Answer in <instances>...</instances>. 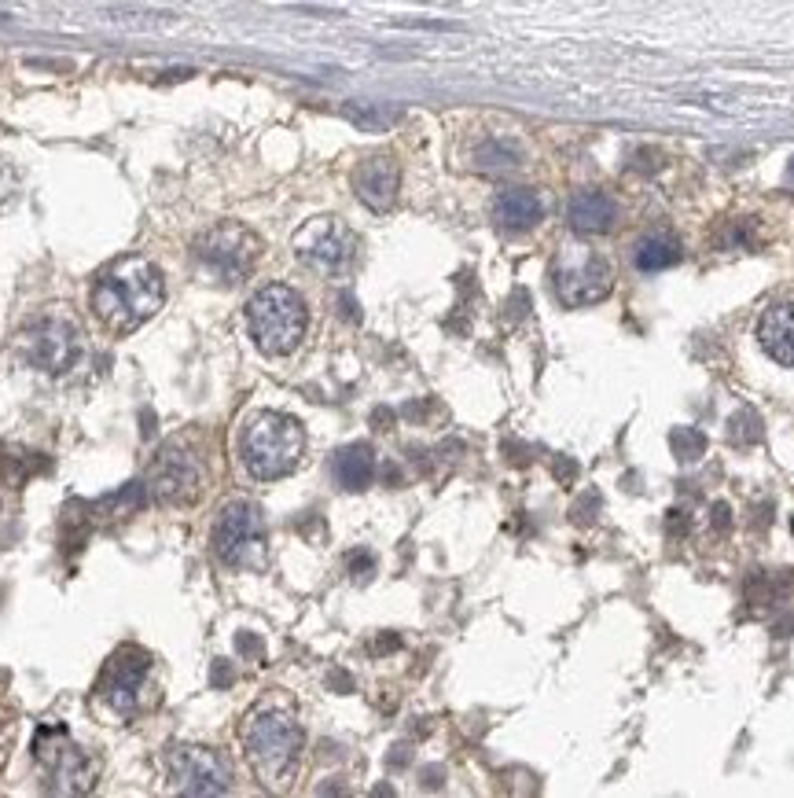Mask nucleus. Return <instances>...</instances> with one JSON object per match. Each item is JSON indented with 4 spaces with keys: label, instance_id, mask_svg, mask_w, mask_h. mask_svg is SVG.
<instances>
[{
    "label": "nucleus",
    "instance_id": "obj_13",
    "mask_svg": "<svg viewBox=\"0 0 794 798\" xmlns=\"http://www.w3.org/2000/svg\"><path fill=\"white\" fill-rule=\"evenodd\" d=\"M151 490L159 501L184 504L203 490V464L184 449H166L155 460V475H151Z\"/></svg>",
    "mask_w": 794,
    "mask_h": 798
},
{
    "label": "nucleus",
    "instance_id": "obj_27",
    "mask_svg": "<svg viewBox=\"0 0 794 798\" xmlns=\"http://www.w3.org/2000/svg\"><path fill=\"white\" fill-rule=\"evenodd\" d=\"M714 515H717L714 523L721 526V530H728V504H717V508H714Z\"/></svg>",
    "mask_w": 794,
    "mask_h": 798
},
{
    "label": "nucleus",
    "instance_id": "obj_9",
    "mask_svg": "<svg viewBox=\"0 0 794 798\" xmlns=\"http://www.w3.org/2000/svg\"><path fill=\"white\" fill-rule=\"evenodd\" d=\"M166 780L177 795H225L232 787V769L210 747H177L166 758Z\"/></svg>",
    "mask_w": 794,
    "mask_h": 798
},
{
    "label": "nucleus",
    "instance_id": "obj_24",
    "mask_svg": "<svg viewBox=\"0 0 794 798\" xmlns=\"http://www.w3.org/2000/svg\"><path fill=\"white\" fill-rule=\"evenodd\" d=\"M372 567H375V559L368 556V552H357V556H350L353 578H368V574H372Z\"/></svg>",
    "mask_w": 794,
    "mask_h": 798
},
{
    "label": "nucleus",
    "instance_id": "obj_18",
    "mask_svg": "<svg viewBox=\"0 0 794 798\" xmlns=\"http://www.w3.org/2000/svg\"><path fill=\"white\" fill-rule=\"evenodd\" d=\"M331 475L339 482L342 490H364V486H372L375 479V453L368 442H353V445H342L335 460H331Z\"/></svg>",
    "mask_w": 794,
    "mask_h": 798
},
{
    "label": "nucleus",
    "instance_id": "obj_25",
    "mask_svg": "<svg viewBox=\"0 0 794 798\" xmlns=\"http://www.w3.org/2000/svg\"><path fill=\"white\" fill-rule=\"evenodd\" d=\"M236 648L243 651V655H258V659H261V640L247 637V633H239V637H236Z\"/></svg>",
    "mask_w": 794,
    "mask_h": 798
},
{
    "label": "nucleus",
    "instance_id": "obj_20",
    "mask_svg": "<svg viewBox=\"0 0 794 798\" xmlns=\"http://www.w3.org/2000/svg\"><path fill=\"white\" fill-rule=\"evenodd\" d=\"M342 114L350 118L353 126H361V129H386V126H394L397 118H401V107L350 100V103H342Z\"/></svg>",
    "mask_w": 794,
    "mask_h": 798
},
{
    "label": "nucleus",
    "instance_id": "obj_10",
    "mask_svg": "<svg viewBox=\"0 0 794 798\" xmlns=\"http://www.w3.org/2000/svg\"><path fill=\"white\" fill-rule=\"evenodd\" d=\"M295 251L320 273H342L357 254V240L339 217H313L295 232Z\"/></svg>",
    "mask_w": 794,
    "mask_h": 798
},
{
    "label": "nucleus",
    "instance_id": "obj_22",
    "mask_svg": "<svg viewBox=\"0 0 794 798\" xmlns=\"http://www.w3.org/2000/svg\"><path fill=\"white\" fill-rule=\"evenodd\" d=\"M475 162L482 170H508V166H519V151L504 140H489L475 151Z\"/></svg>",
    "mask_w": 794,
    "mask_h": 798
},
{
    "label": "nucleus",
    "instance_id": "obj_16",
    "mask_svg": "<svg viewBox=\"0 0 794 798\" xmlns=\"http://www.w3.org/2000/svg\"><path fill=\"white\" fill-rule=\"evenodd\" d=\"M758 339L776 365L794 368V302H776L761 313Z\"/></svg>",
    "mask_w": 794,
    "mask_h": 798
},
{
    "label": "nucleus",
    "instance_id": "obj_15",
    "mask_svg": "<svg viewBox=\"0 0 794 798\" xmlns=\"http://www.w3.org/2000/svg\"><path fill=\"white\" fill-rule=\"evenodd\" d=\"M614 217H618V203L607 192H596V188L578 192L567 206V221L578 236H603V232H611Z\"/></svg>",
    "mask_w": 794,
    "mask_h": 798
},
{
    "label": "nucleus",
    "instance_id": "obj_21",
    "mask_svg": "<svg viewBox=\"0 0 794 798\" xmlns=\"http://www.w3.org/2000/svg\"><path fill=\"white\" fill-rule=\"evenodd\" d=\"M670 445L681 464H695V460L706 453V434L699 431V427H677V431L670 434Z\"/></svg>",
    "mask_w": 794,
    "mask_h": 798
},
{
    "label": "nucleus",
    "instance_id": "obj_17",
    "mask_svg": "<svg viewBox=\"0 0 794 798\" xmlns=\"http://www.w3.org/2000/svg\"><path fill=\"white\" fill-rule=\"evenodd\" d=\"M541 217H545V206H541L537 192H530V188H504L493 199V221L500 228H508V232H526Z\"/></svg>",
    "mask_w": 794,
    "mask_h": 798
},
{
    "label": "nucleus",
    "instance_id": "obj_23",
    "mask_svg": "<svg viewBox=\"0 0 794 798\" xmlns=\"http://www.w3.org/2000/svg\"><path fill=\"white\" fill-rule=\"evenodd\" d=\"M732 442L739 445H754L761 442V416L754 409H739L732 416Z\"/></svg>",
    "mask_w": 794,
    "mask_h": 798
},
{
    "label": "nucleus",
    "instance_id": "obj_11",
    "mask_svg": "<svg viewBox=\"0 0 794 798\" xmlns=\"http://www.w3.org/2000/svg\"><path fill=\"white\" fill-rule=\"evenodd\" d=\"M23 354L26 361L41 372H67L81 354L78 342V328L67 324V320H37L23 331Z\"/></svg>",
    "mask_w": 794,
    "mask_h": 798
},
{
    "label": "nucleus",
    "instance_id": "obj_28",
    "mask_svg": "<svg viewBox=\"0 0 794 798\" xmlns=\"http://www.w3.org/2000/svg\"><path fill=\"white\" fill-rule=\"evenodd\" d=\"M787 184L794 188V159H791V166H787Z\"/></svg>",
    "mask_w": 794,
    "mask_h": 798
},
{
    "label": "nucleus",
    "instance_id": "obj_7",
    "mask_svg": "<svg viewBox=\"0 0 794 798\" xmlns=\"http://www.w3.org/2000/svg\"><path fill=\"white\" fill-rule=\"evenodd\" d=\"M261 254V243L250 228L236 225V221H225V225L210 228L203 240L195 243V258L214 280H225V284H236L254 269Z\"/></svg>",
    "mask_w": 794,
    "mask_h": 798
},
{
    "label": "nucleus",
    "instance_id": "obj_6",
    "mask_svg": "<svg viewBox=\"0 0 794 798\" xmlns=\"http://www.w3.org/2000/svg\"><path fill=\"white\" fill-rule=\"evenodd\" d=\"M552 280H556L559 302L570 309H581L596 306V302L611 295L614 269L596 251L581 247V243H570V247L559 251L556 265H552Z\"/></svg>",
    "mask_w": 794,
    "mask_h": 798
},
{
    "label": "nucleus",
    "instance_id": "obj_26",
    "mask_svg": "<svg viewBox=\"0 0 794 798\" xmlns=\"http://www.w3.org/2000/svg\"><path fill=\"white\" fill-rule=\"evenodd\" d=\"M214 684H217V688H225V684H232V670H228L225 662H217V666H214Z\"/></svg>",
    "mask_w": 794,
    "mask_h": 798
},
{
    "label": "nucleus",
    "instance_id": "obj_3",
    "mask_svg": "<svg viewBox=\"0 0 794 798\" xmlns=\"http://www.w3.org/2000/svg\"><path fill=\"white\" fill-rule=\"evenodd\" d=\"M247 320H250V335H254L261 354L284 357V354H291L298 342H302V335H306L309 313L298 291H291V287H284V284H269L250 298Z\"/></svg>",
    "mask_w": 794,
    "mask_h": 798
},
{
    "label": "nucleus",
    "instance_id": "obj_19",
    "mask_svg": "<svg viewBox=\"0 0 794 798\" xmlns=\"http://www.w3.org/2000/svg\"><path fill=\"white\" fill-rule=\"evenodd\" d=\"M633 262L640 273H658V269H670V265L681 262V243L673 236H647V240L636 243Z\"/></svg>",
    "mask_w": 794,
    "mask_h": 798
},
{
    "label": "nucleus",
    "instance_id": "obj_1",
    "mask_svg": "<svg viewBox=\"0 0 794 798\" xmlns=\"http://www.w3.org/2000/svg\"><path fill=\"white\" fill-rule=\"evenodd\" d=\"M166 284L144 258H122L92 287V309L111 331H137L162 309Z\"/></svg>",
    "mask_w": 794,
    "mask_h": 798
},
{
    "label": "nucleus",
    "instance_id": "obj_8",
    "mask_svg": "<svg viewBox=\"0 0 794 798\" xmlns=\"http://www.w3.org/2000/svg\"><path fill=\"white\" fill-rule=\"evenodd\" d=\"M34 754L37 762L45 765L48 784L56 787V791H63V795L89 791L92 780H96V762L70 740L63 725H45V729L37 732Z\"/></svg>",
    "mask_w": 794,
    "mask_h": 798
},
{
    "label": "nucleus",
    "instance_id": "obj_5",
    "mask_svg": "<svg viewBox=\"0 0 794 798\" xmlns=\"http://www.w3.org/2000/svg\"><path fill=\"white\" fill-rule=\"evenodd\" d=\"M214 552L225 567H265V515L258 504L232 501L221 508L214 523Z\"/></svg>",
    "mask_w": 794,
    "mask_h": 798
},
{
    "label": "nucleus",
    "instance_id": "obj_4",
    "mask_svg": "<svg viewBox=\"0 0 794 798\" xmlns=\"http://www.w3.org/2000/svg\"><path fill=\"white\" fill-rule=\"evenodd\" d=\"M302 740H306L302 725L291 714H276V710L250 718L243 729V747H247V758L261 780H280L295 765Z\"/></svg>",
    "mask_w": 794,
    "mask_h": 798
},
{
    "label": "nucleus",
    "instance_id": "obj_14",
    "mask_svg": "<svg viewBox=\"0 0 794 798\" xmlns=\"http://www.w3.org/2000/svg\"><path fill=\"white\" fill-rule=\"evenodd\" d=\"M397 188H401V170H397V162L390 155H372V159H364L353 170V192L375 214L394 206Z\"/></svg>",
    "mask_w": 794,
    "mask_h": 798
},
{
    "label": "nucleus",
    "instance_id": "obj_2",
    "mask_svg": "<svg viewBox=\"0 0 794 798\" xmlns=\"http://www.w3.org/2000/svg\"><path fill=\"white\" fill-rule=\"evenodd\" d=\"M239 449H243V464L254 479L276 482L298 468L302 449H306V434H302L298 420H291L284 412H258L247 423Z\"/></svg>",
    "mask_w": 794,
    "mask_h": 798
},
{
    "label": "nucleus",
    "instance_id": "obj_12",
    "mask_svg": "<svg viewBox=\"0 0 794 798\" xmlns=\"http://www.w3.org/2000/svg\"><path fill=\"white\" fill-rule=\"evenodd\" d=\"M151 670V655L148 651L125 644L118 648V655L111 659L107 673H103V696L118 714H133L140 707V688L148 681Z\"/></svg>",
    "mask_w": 794,
    "mask_h": 798
}]
</instances>
